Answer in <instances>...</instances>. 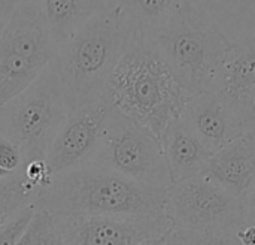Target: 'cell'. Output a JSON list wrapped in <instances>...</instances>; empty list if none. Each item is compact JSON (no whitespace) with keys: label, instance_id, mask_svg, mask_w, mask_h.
Masks as SVG:
<instances>
[{"label":"cell","instance_id":"83f0119b","mask_svg":"<svg viewBox=\"0 0 255 245\" xmlns=\"http://www.w3.org/2000/svg\"><path fill=\"white\" fill-rule=\"evenodd\" d=\"M103 1H105L106 4H111V3H115L117 0H103Z\"/></svg>","mask_w":255,"mask_h":245},{"label":"cell","instance_id":"4fadbf2b","mask_svg":"<svg viewBox=\"0 0 255 245\" xmlns=\"http://www.w3.org/2000/svg\"><path fill=\"white\" fill-rule=\"evenodd\" d=\"M202 174L241 199L255 183V136L245 135L212 153Z\"/></svg>","mask_w":255,"mask_h":245},{"label":"cell","instance_id":"2e32d148","mask_svg":"<svg viewBox=\"0 0 255 245\" xmlns=\"http://www.w3.org/2000/svg\"><path fill=\"white\" fill-rule=\"evenodd\" d=\"M211 15L230 42L255 37V0H188Z\"/></svg>","mask_w":255,"mask_h":245},{"label":"cell","instance_id":"cb8c5ba5","mask_svg":"<svg viewBox=\"0 0 255 245\" xmlns=\"http://www.w3.org/2000/svg\"><path fill=\"white\" fill-rule=\"evenodd\" d=\"M203 245H239L235 232H220L208 235Z\"/></svg>","mask_w":255,"mask_h":245},{"label":"cell","instance_id":"e0dca14e","mask_svg":"<svg viewBox=\"0 0 255 245\" xmlns=\"http://www.w3.org/2000/svg\"><path fill=\"white\" fill-rule=\"evenodd\" d=\"M185 0H117L131 33L152 39Z\"/></svg>","mask_w":255,"mask_h":245},{"label":"cell","instance_id":"30bf717a","mask_svg":"<svg viewBox=\"0 0 255 245\" xmlns=\"http://www.w3.org/2000/svg\"><path fill=\"white\" fill-rule=\"evenodd\" d=\"M111 111L112 106L103 97L69 112L46 153L52 177L90 163Z\"/></svg>","mask_w":255,"mask_h":245},{"label":"cell","instance_id":"52a82bcc","mask_svg":"<svg viewBox=\"0 0 255 245\" xmlns=\"http://www.w3.org/2000/svg\"><path fill=\"white\" fill-rule=\"evenodd\" d=\"M88 165L136 183L167 189L172 184L160 139L145 126L112 109Z\"/></svg>","mask_w":255,"mask_h":245},{"label":"cell","instance_id":"7402d4cb","mask_svg":"<svg viewBox=\"0 0 255 245\" xmlns=\"http://www.w3.org/2000/svg\"><path fill=\"white\" fill-rule=\"evenodd\" d=\"M241 216L242 225L255 226V183L241 196Z\"/></svg>","mask_w":255,"mask_h":245},{"label":"cell","instance_id":"ba28073f","mask_svg":"<svg viewBox=\"0 0 255 245\" xmlns=\"http://www.w3.org/2000/svg\"><path fill=\"white\" fill-rule=\"evenodd\" d=\"M164 213L172 226L205 235L236 232L242 225L239 198L205 174L170 184Z\"/></svg>","mask_w":255,"mask_h":245},{"label":"cell","instance_id":"44dd1931","mask_svg":"<svg viewBox=\"0 0 255 245\" xmlns=\"http://www.w3.org/2000/svg\"><path fill=\"white\" fill-rule=\"evenodd\" d=\"M206 238L208 235L202 232L172 226V229L166 234L163 245H203Z\"/></svg>","mask_w":255,"mask_h":245},{"label":"cell","instance_id":"8fae6325","mask_svg":"<svg viewBox=\"0 0 255 245\" xmlns=\"http://www.w3.org/2000/svg\"><path fill=\"white\" fill-rule=\"evenodd\" d=\"M181 118L211 154L248 135L242 114L215 91L191 96Z\"/></svg>","mask_w":255,"mask_h":245},{"label":"cell","instance_id":"9c48e42d","mask_svg":"<svg viewBox=\"0 0 255 245\" xmlns=\"http://www.w3.org/2000/svg\"><path fill=\"white\" fill-rule=\"evenodd\" d=\"M61 245H139L172 229L166 216L55 217Z\"/></svg>","mask_w":255,"mask_h":245},{"label":"cell","instance_id":"7c38bea8","mask_svg":"<svg viewBox=\"0 0 255 245\" xmlns=\"http://www.w3.org/2000/svg\"><path fill=\"white\" fill-rule=\"evenodd\" d=\"M212 91L236 108L245 120V112L255 93V37L230 42Z\"/></svg>","mask_w":255,"mask_h":245},{"label":"cell","instance_id":"6da1fadb","mask_svg":"<svg viewBox=\"0 0 255 245\" xmlns=\"http://www.w3.org/2000/svg\"><path fill=\"white\" fill-rule=\"evenodd\" d=\"M190 97L152 39L131 33L106 87L105 99L112 109L145 126L161 141Z\"/></svg>","mask_w":255,"mask_h":245},{"label":"cell","instance_id":"5b68a950","mask_svg":"<svg viewBox=\"0 0 255 245\" xmlns=\"http://www.w3.org/2000/svg\"><path fill=\"white\" fill-rule=\"evenodd\" d=\"M69 112L52 60L30 87L0 106V136L19 148L24 162L46 160V153Z\"/></svg>","mask_w":255,"mask_h":245},{"label":"cell","instance_id":"4316f807","mask_svg":"<svg viewBox=\"0 0 255 245\" xmlns=\"http://www.w3.org/2000/svg\"><path fill=\"white\" fill-rule=\"evenodd\" d=\"M164 238H166V234H164V235H161V237L152 238V240H149V241H145V243H142V244H139V245H163V243H164Z\"/></svg>","mask_w":255,"mask_h":245},{"label":"cell","instance_id":"277c9868","mask_svg":"<svg viewBox=\"0 0 255 245\" xmlns=\"http://www.w3.org/2000/svg\"><path fill=\"white\" fill-rule=\"evenodd\" d=\"M152 42L190 96L212 91L230 46L217 21L185 0Z\"/></svg>","mask_w":255,"mask_h":245},{"label":"cell","instance_id":"ffe728a7","mask_svg":"<svg viewBox=\"0 0 255 245\" xmlns=\"http://www.w3.org/2000/svg\"><path fill=\"white\" fill-rule=\"evenodd\" d=\"M24 157L19 148L9 139L0 136V172L12 175L22 168Z\"/></svg>","mask_w":255,"mask_h":245},{"label":"cell","instance_id":"8992f818","mask_svg":"<svg viewBox=\"0 0 255 245\" xmlns=\"http://www.w3.org/2000/svg\"><path fill=\"white\" fill-rule=\"evenodd\" d=\"M57 52L39 0H22L0 37V106L30 87Z\"/></svg>","mask_w":255,"mask_h":245},{"label":"cell","instance_id":"d6986e66","mask_svg":"<svg viewBox=\"0 0 255 245\" xmlns=\"http://www.w3.org/2000/svg\"><path fill=\"white\" fill-rule=\"evenodd\" d=\"M34 213V205H27L21 208L6 225L0 228V245H16Z\"/></svg>","mask_w":255,"mask_h":245},{"label":"cell","instance_id":"d4e9b609","mask_svg":"<svg viewBox=\"0 0 255 245\" xmlns=\"http://www.w3.org/2000/svg\"><path fill=\"white\" fill-rule=\"evenodd\" d=\"M239 245H255V226L254 225H241L235 232Z\"/></svg>","mask_w":255,"mask_h":245},{"label":"cell","instance_id":"5bb4252c","mask_svg":"<svg viewBox=\"0 0 255 245\" xmlns=\"http://www.w3.org/2000/svg\"><path fill=\"white\" fill-rule=\"evenodd\" d=\"M160 142L172 184L202 174L211 157L208 148L181 117L167 126Z\"/></svg>","mask_w":255,"mask_h":245},{"label":"cell","instance_id":"9a60e30c","mask_svg":"<svg viewBox=\"0 0 255 245\" xmlns=\"http://www.w3.org/2000/svg\"><path fill=\"white\" fill-rule=\"evenodd\" d=\"M39 4L58 48L106 6L103 0H39Z\"/></svg>","mask_w":255,"mask_h":245},{"label":"cell","instance_id":"3957f363","mask_svg":"<svg viewBox=\"0 0 255 245\" xmlns=\"http://www.w3.org/2000/svg\"><path fill=\"white\" fill-rule=\"evenodd\" d=\"M130 34L123 10L111 3L58 48L54 64L70 111L105 97L111 73Z\"/></svg>","mask_w":255,"mask_h":245},{"label":"cell","instance_id":"603a6c76","mask_svg":"<svg viewBox=\"0 0 255 245\" xmlns=\"http://www.w3.org/2000/svg\"><path fill=\"white\" fill-rule=\"evenodd\" d=\"M22 0H0V37Z\"/></svg>","mask_w":255,"mask_h":245},{"label":"cell","instance_id":"7a4b0ae2","mask_svg":"<svg viewBox=\"0 0 255 245\" xmlns=\"http://www.w3.org/2000/svg\"><path fill=\"white\" fill-rule=\"evenodd\" d=\"M167 189L145 186L112 171L85 165L52 177L34 201L54 217L166 216Z\"/></svg>","mask_w":255,"mask_h":245},{"label":"cell","instance_id":"484cf974","mask_svg":"<svg viewBox=\"0 0 255 245\" xmlns=\"http://www.w3.org/2000/svg\"><path fill=\"white\" fill-rule=\"evenodd\" d=\"M245 126H247V133L255 136V93L245 112Z\"/></svg>","mask_w":255,"mask_h":245},{"label":"cell","instance_id":"ac0fdd59","mask_svg":"<svg viewBox=\"0 0 255 245\" xmlns=\"http://www.w3.org/2000/svg\"><path fill=\"white\" fill-rule=\"evenodd\" d=\"M16 245H61L55 217L39 207H34L30 225Z\"/></svg>","mask_w":255,"mask_h":245}]
</instances>
